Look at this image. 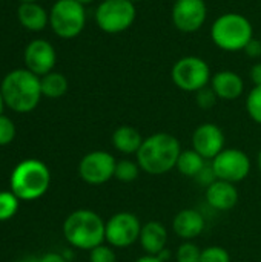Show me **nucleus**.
<instances>
[{
  "label": "nucleus",
  "instance_id": "1",
  "mask_svg": "<svg viewBox=\"0 0 261 262\" xmlns=\"http://www.w3.org/2000/svg\"><path fill=\"white\" fill-rule=\"evenodd\" d=\"M182 150L183 149L177 137L168 132H155L143 140L142 147L135 155V161L142 172L160 177L175 169Z\"/></svg>",
  "mask_w": 261,
  "mask_h": 262
},
{
  "label": "nucleus",
  "instance_id": "2",
  "mask_svg": "<svg viewBox=\"0 0 261 262\" xmlns=\"http://www.w3.org/2000/svg\"><path fill=\"white\" fill-rule=\"evenodd\" d=\"M5 106L18 114L34 111L42 95L40 77L28 69H14L5 75L0 84Z\"/></svg>",
  "mask_w": 261,
  "mask_h": 262
},
{
  "label": "nucleus",
  "instance_id": "3",
  "mask_svg": "<svg viewBox=\"0 0 261 262\" xmlns=\"http://www.w3.org/2000/svg\"><path fill=\"white\" fill-rule=\"evenodd\" d=\"M105 229L106 221L97 212L78 209L65 220L63 236L71 247L91 252L97 246L105 244Z\"/></svg>",
  "mask_w": 261,
  "mask_h": 262
},
{
  "label": "nucleus",
  "instance_id": "4",
  "mask_svg": "<svg viewBox=\"0 0 261 262\" xmlns=\"http://www.w3.org/2000/svg\"><path fill=\"white\" fill-rule=\"evenodd\" d=\"M51 184V172L48 166L40 160L20 161L9 178L11 192L20 201H35L42 198Z\"/></svg>",
  "mask_w": 261,
  "mask_h": 262
},
{
  "label": "nucleus",
  "instance_id": "5",
  "mask_svg": "<svg viewBox=\"0 0 261 262\" xmlns=\"http://www.w3.org/2000/svg\"><path fill=\"white\" fill-rule=\"evenodd\" d=\"M211 38L222 51H245L248 43L254 38V26L243 14L225 12L214 20L211 26Z\"/></svg>",
  "mask_w": 261,
  "mask_h": 262
},
{
  "label": "nucleus",
  "instance_id": "6",
  "mask_svg": "<svg viewBox=\"0 0 261 262\" xmlns=\"http://www.w3.org/2000/svg\"><path fill=\"white\" fill-rule=\"evenodd\" d=\"M49 25L57 37L75 38L86 25L85 6L77 0H57L49 11Z\"/></svg>",
  "mask_w": 261,
  "mask_h": 262
},
{
  "label": "nucleus",
  "instance_id": "7",
  "mask_svg": "<svg viewBox=\"0 0 261 262\" xmlns=\"http://www.w3.org/2000/svg\"><path fill=\"white\" fill-rule=\"evenodd\" d=\"M94 18L103 32L120 34L135 23L137 8L129 0H102L95 8Z\"/></svg>",
  "mask_w": 261,
  "mask_h": 262
},
{
  "label": "nucleus",
  "instance_id": "8",
  "mask_svg": "<svg viewBox=\"0 0 261 262\" xmlns=\"http://www.w3.org/2000/svg\"><path fill=\"white\" fill-rule=\"evenodd\" d=\"M171 78L174 84L185 92H198L211 83V66L206 60L197 55H186L178 58L172 69Z\"/></svg>",
  "mask_w": 261,
  "mask_h": 262
},
{
  "label": "nucleus",
  "instance_id": "9",
  "mask_svg": "<svg viewBox=\"0 0 261 262\" xmlns=\"http://www.w3.org/2000/svg\"><path fill=\"white\" fill-rule=\"evenodd\" d=\"M142 223L132 212H117L106 221L105 243L114 249H128L138 243Z\"/></svg>",
  "mask_w": 261,
  "mask_h": 262
},
{
  "label": "nucleus",
  "instance_id": "10",
  "mask_svg": "<svg viewBox=\"0 0 261 262\" xmlns=\"http://www.w3.org/2000/svg\"><path fill=\"white\" fill-rule=\"evenodd\" d=\"M211 166L217 180L228 181L232 184H238L245 181L252 169V163L248 154L235 147L223 149L211 161Z\"/></svg>",
  "mask_w": 261,
  "mask_h": 262
},
{
  "label": "nucleus",
  "instance_id": "11",
  "mask_svg": "<svg viewBox=\"0 0 261 262\" xmlns=\"http://www.w3.org/2000/svg\"><path fill=\"white\" fill-rule=\"evenodd\" d=\"M117 160L106 150L88 152L78 163V177L91 186H102L114 178Z\"/></svg>",
  "mask_w": 261,
  "mask_h": 262
},
{
  "label": "nucleus",
  "instance_id": "12",
  "mask_svg": "<svg viewBox=\"0 0 261 262\" xmlns=\"http://www.w3.org/2000/svg\"><path fill=\"white\" fill-rule=\"evenodd\" d=\"M174 26L186 34L203 28L208 18V6L205 0H175L171 11Z\"/></svg>",
  "mask_w": 261,
  "mask_h": 262
},
{
  "label": "nucleus",
  "instance_id": "13",
  "mask_svg": "<svg viewBox=\"0 0 261 262\" xmlns=\"http://www.w3.org/2000/svg\"><path fill=\"white\" fill-rule=\"evenodd\" d=\"M191 141H192V149L208 161H212L223 149H226L225 132L215 123L198 124L192 132Z\"/></svg>",
  "mask_w": 261,
  "mask_h": 262
},
{
  "label": "nucleus",
  "instance_id": "14",
  "mask_svg": "<svg viewBox=\"0 0 261 262\" xmlns=\"http://www.w3.org/2000/svg\"><path fill=\"white\" fill-rule=\"evenodd\" d=\"M25 64L26 69L31 71L32 74L43 77L49 72H52L55 61H57V54L54 46L45 40V38H35L28 43L25 48Z\"/></svg>",
  "mask_w": 261,
  "mask_h": 262
},
{
  "label": "nucleus",
  "instance_id": "15",
  "mask_svg": "<svg viewBox=\"0 0 261 262\" xmlns=\"http://www.w3.org/2000/svg\"><path fill=\"white\" fill-rule=\"evenodd\" d=\"M205 227L206 221L197 209H182L172 220L174 233L182 241H194L205 232Z\"/></svg>",
  "mask_w": 261,
  "mask_h": 262
},
{
  "label": "nucleus",
  "instance_id": "16",
  "mask_svg": "<svg viewBox=\"0 0 261 262\" xmlns=\"http://www.w3.org/2000/svg\"><path fill=\"white\" fill-rule=\"evenodd\" d=\"M206 203L217 212H229L238 203V190L237 186L228 181L215 180L212 184L206 187L205 192Z\"/></svg>",
  "mask_w": 261,
  "mask_h": 262
},
{
  "label": "nucleus",
  "instance_id": "17",
  "mask_svg": "<svg viewBox=\"0 0 261 262\" xmlns=\"http://www.w3.org/2000/svg\"><path fill=\"white\" fill-rule=\"evenodd\" d=\"M168 229L160 221H148L142 226L138 244L145 255L158 256L168 246Z\"/></svg>",
  "mask_w": 261,
  "mask_h": 262
},
{
  "label": "nucleus",
  "instance_id": "18",
  "mask_svg": "<svg viewBox=\"0 0 261 262\" xmlns=\"http://www.w3.org/2000/svg\"><path fill=\"white\" fill-rule=\"evenodd\" d=\"M209 86L218 97V100L232 101L243 95L245 92V81L243 78L234 71H220L215 72L211 78Z\"/></svg>",
  "mask_w": 261,
  "mask_h": 262
},
{
  "label": "nucleus",
  "instance_id": "19",
  "mask_svg": "<svg viewBox=\"0 0 261 262\" xmlns=\"http://www.w3.org/2000/svg\"><path fill=\"white\" fill-rule=\"evenodd\" d=\"M18 23L32 32L43 31L49 25V12L37 2H23L17 8Z\"/></svg>",
  "mask_w": 261,
  "mask_h": 262
},
{
  "label": "nucleus",
  "instance_id": "20",
  "mask_svg": "<svg viewBox=\"0 0 261 262\" xmlns=\"http://www.w3.org/2000/svg\"><path fill=\"white\" fill-rule=\"evenodd\" d=\"M143 137L142 134L129 124H123L118 126L111 137V143L114 146V149L117 152H120L122 155H137L138 149L142 147L143 143Z\"/></svg>",
  "mask_w": 261,
  "mask_h": 262
},
{
  "label": "nucleus",
  "instance_id": "21",
  "mask_svg": "<svg viewBox=\"0 0 261 262\" xmlns=\"http://www.w3.org/2000/svg\"><path fill=\"white\" fill-rule=\"evenodd\" d=\"M208 164V160H205L198 152H195L192 147L182 150L178 160H177V172L186 178H195Z\"/></svg>",
  "mask_w": 261,
  "mask_h": 262
},
{
  "label": "nucleus",
  "instance_id": "22",
  "mask_svg": "<svg viewBox=\"0 0 261 262\" xmlns=\"http://www.w3.org/2000/svg\"><path fill=\"white\" fill-rule=\"evenodd\" d=\"M42 95L46 98H60L68 92V78L60 72H49L40 77Z\"/></svg>",
  "mask_w": 261,
  "mask_h": 262
},
{
  "label": "nucleus",
  "instance_id": "23",
  "mask_svg": "<svg viewBox=\"0 0 261 262\" xmlns=\"http://www.w3.org/2000/svg\"><path fill=\"white\" fill-rule=\"evenodd\" d=\"M140 172L142 169L137 161L129 160V158H122V160H117L114 178L120 183H132L138 178Z\"/></svg>",
  "mask_w": 261,
  "mask_h": 262
},
{
  "label": "nucleus",
  "instance_id": "24",
  "mask_svg": "<svg viewBox=\"0 0 261 262\" xmlns=\"http://www.w3.org/2000/svg\"><path fill=\"white\" fill-rule=\"evenodd\" d=\"M20 200L12 192H0V221L11 220L18 210Z\"/></svg>",
  "mask_w": 261,
  "mask_h": 262
},
{
  "label": "nucleus",
  "instance_id": "25",
  "mask_svg": "<svg viewBox=\"0 0 261 262\" xmlns=\"http://www.w3.org/2000/svg\"><path fill=\"white\" fill-rule=\"evenodd\" d=\"M246 111L251 120L261 126V86H254L246 97Z\"/></svg>",
  "mask_w": 261,
  "mask_h": 262
},
{
  "label": "nucleus",
  "instance_id": "26",
  "mask_svg": "<svg viewBox=\"0 0 261 262\" xmlns=\"http://www.w3.org/2000/svg\"><path fill=\"white\" fill-rule=\"evenodd\" d=\"M202 255V249L194 241H183L175 250L177 262H198Z\"/></svg>",
  "mask_w": 261,
  "mask_h": 262
},
{
  "label": "nucleus",
  "instance_id": "27",
  "mask_svg": "<svg viewBox=\"0 0 261 262\" xmlns=\"http://www.w3.org/2000/svg\"><path fill=\"white\" fill-rule=\"evenodd\" d=\"M198 262H231V255L222 246H209L206 249H202Z\"/></svg>",
  "mask_w": 261,
  "mask_h": 262
},
{
  "label": "nucleus",
  "instance_id": "28",
  "mask_svg": "<svg viewBox=\"0 0 261 262\" xmlns=\"http://www.w3.org/2000/svg\"><path fill=\"white\" fill-rule=\"evenodd\" d=\"M89 262H117L114 247L109 244H100L89 252Z\"/></svg>",
  "mask_w": 261,
  "mask_h": 262
},
{
  "label": "nucleus",
  "instance_id": "29",
  "mask_svg": "<svg viewBox=\"0 0 261 262\" xmlns=\"http://www.w3.org/2000/svg\"><path fill=\"white\" fill-rule=\"evenodd\" d=\"M217 100H218V97L215 95V92L212 91L211 86H206V88L200 89L198 92H195V103L203 111L212 109L217 104Z\"/></svg>",
  "mask_w": 261,
  "mask_h": 262
},
{
  "label": "nucleus",
  "instance_id": "30",
  "mask_svg": "<svg viewBox=\"0 0 261 262\" xmlns=\"http://www.w3.org/2000/svg\"><path fill=\"white\" fill-rule=\"evenodd\" d=\"M15 138V124L6 115H0V146H8Z\"/></svg>",
  "mask_w": 261,
  "mask_h": 262
},
{
  "label": "nucleus",
  "instance_id": "31",
  "mask_svg": "<svg viewBox=\"0 0 261 262\" xmlns=\"http://www.w3.org/2000/svg\"><path fill=\"white\" fill-rule=\"evenodd\" d=\"M248 57L251 58H260L261 57V40H257V38H252L248 46L245 48L243 51Z\"/></svg>",
  "mask_w": 261,
  "mask_h": 262
},
{
  "label": "nucleus",
  "instance_id": "32",
  "mask_svg": "<svg viewBox=\"0 0 261 262\" xmlns=\"http://www.w3.org/2000/svg\"><path fill=\"white\" fill-rule=\"evenodd\" d=\"M251 81L254 83V86H261V61H257L249 72Z\"/></svg>",
  "mask_w": 261,
  "mask_h": 262
},
{
  "label": "nucleus",
  "instance_id": "33",
  "mask_svg": "<svg viewBox=\"0 0 261 262\" xmlns=\"http://www.w3.org/2000/svg\"><path fill=\"white\" fill-rule=\"evenodd\" d=\"M38 262H68V261H66V258L63 256V253L48 252V253H45L42 258H38Z\"/></svg>",
  "mask_w": 261,
  "mask_h": 262
},
{
  "label": "nucleus",
  "instance_id": "34",
  "mask_svg": "<svg viewBox=\"0 0 261 262\" xmlns=\"http://www.w3.org/2000/svg\"><path fill=\"white\" fill-rule=\"evenodd\" d=\"M134 262H165L158 256H152V255H143L140 258H137Z\"/></svg>",
  "mask_w": 261,
  "mask_h": 262
},
{
  "label": "nucleus",
  "instance_id": "35",
  "mask_svg": "<svg viewBox=\"0 0 261 262\" xmlns=\"http://www.w3.org/2000/svg\"><path fill=\"white\" fill-rule=\"evenodd\" d=\"M3 107H5V101H3V97H2V91H0V115L3 114Z\"/></svg>",
  "mask_w": 261,
  "mask_h": 262
},
{
  "label": "nucleus",
  "instance_id": "36",
  "mask_svg": "<svg viewBox=\"0 0 261 262\" xmlns=\"http://www.w3.org/2000/svg\"><path fill=\"white\" fill-rule=\"evenodd\" d=\"M257 167H258V170H260L261 173V149L260 152H258V155H257Z\"/></svg>",
  "mask_w": 261,
  "mask_h": 262
},
{
  "label": "nucleus",
  "instance_id": "37",
  "mask_svg": "<svg viewBox=\"0 0 261 262\" xmlns=\"http://www.w3.org/2000/svg\"><path fill=\"white\" fill-rule=\"evenodd\" d=\"M77 2H78V3H82V5L85 6V5H89V3H92L94 0H77Z\"/></svg>",
  "mask_w": 261,
  "mask_h": 262
},
{
  "label": "nucleus",
  "instance_id": "38",
  "mask_svg": "<svg viewBox=\"0 0 261 262\" xmlns=\"http://www.w3.org/2000/svg\"><path fill=\"white\" fill-rule=\"evenodd\" d=\"M18 262H38V259H35V258H26V259H23V261H18Z\"/></svg>",
  "mask_w": 261,
  "mask_h": 262
},
{
  "label": "nucleus",
  "instance_id": "39",
  "mask_svg": "<svg viewBox=\"0 0 261 262\" xmlns=\"http://www.w3.org/2000/svg\"><path fill=\"white\" fill-rule=\"evenodd\" d=\"M23 2H38V0H20V3H23Z\"/></svg>",
  "mask_w": 261,
  "mask_h": 262
},
{
  "label": "nucleus",
  "instance_id": "40",
  "mask_svg": "<svg viewBox=\"0 0 261 262\" xmlns=\"http://www.w3.org/2000/svg\"><path fill=\"white\" fill-rule=\"evenodd\" d=\"M129 2H132V3H138V2H143V0H129Z\"/></svg>",
  "mask_w": 261,
  "mask_h": 262
},
{
  "label": "nucleus",
  "instance_id": "41",
  "mask_svg": "<svg viewBox=\"0 0 261 262\" xmlns=\"http://www.w3.org/2000/svg\"><path fill=\"white\" fill-rule=\"evenodd\" d=\"M174 2H175V0H174Z\"/></svg>",
  "mask_w": 261,
  "mask_h": 262
}]
</instances>
